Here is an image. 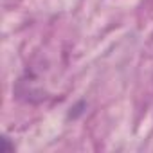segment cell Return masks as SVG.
Instances as JSON below:
<instances>
[]
</instances>
